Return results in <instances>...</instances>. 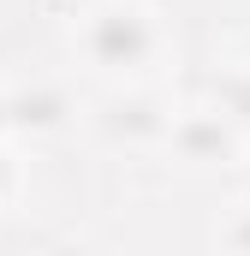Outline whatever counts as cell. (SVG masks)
I'll use <instances>...</instances> for the list:
<instances>
[{"instance_id":"obj_2","label":"cell","mask_w":250,"mask_h":256,"mask_svg":"<svg viewBox=\"0 0 250 256\" xmlns=\"http://www.w3.org/2000/svg\"><path fill=\"white\" fill-rule=\"evenodd\" d=\"M238 244H244V250H250V220H244V226H238Z\"/></svg>"},{"instance_id":"obj_1","label":"cell","mask_w":250,"mask_h":256,"mask_svg":"<svg viewBox=\"0 0 250 256\" xmlns=\"http://www.w3.org/2000/svg\"><path fill=\"white\" fill-rule=\"evenodd\" d=\"M143 48H149V30H143L137 12H108V18H96V54H102V60L131 66Z\"/></svg>"}]
</instances>
